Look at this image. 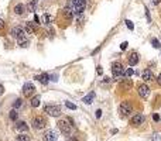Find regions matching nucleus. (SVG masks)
I'll return each instance as SVG.
<instances>
[{"mask_svg":"<svg viewBox=\"0 0 161 141\" xmlns=\"http://www.w3.org/2000/svg\"><path fill=\"white\" fill-rule=\"evenodd\" d=\"M57 124H58V130H59L64 135H67V137L72 135V124H69L67 120H59Z\"/></svg>","mask_w":161,"mask_h":141,"instance_id":"1","label":"nucleus"},{"mask_svg":"<svg viewBox=\"0 0 161 141\" xmlns=\"http://www.w3.org/2000/svg\"><path fill=\"white\" fill-rule=\"evenodd\" d=\"M132 103L130 102H127V100H125V102H122L119 106V116L122 117V119H125V117H127L130 113H132Z\"/></svg>","mask_w":161,"mask_h":141,"instance_id":"2","label":"nucleus"},{"mask_svg":"<svg viewBox=\"0 0 161 141\" xmlns=\"http://www.w3.org/2000/svg\"><path fill=\"white\" fill-rule=\"evenodd\" d=\"M44 112L47 113L48 116L59 117V116H61V107L57 106V105H45L44 106Z\"/></svg>","mask_w":161,"mask_h":141,"instance_id":"3","label":"nucleus"},{"mask_svg":"<svg viewBox=\"0 0 161 141\" xmlns=\"http://www.w3.org/2000/svg\"><path fill=\"white\" fill-rule=\"evenodd\" d=\"M125 68H123V65L120 62H114L112 65V73L114 78H123L125 76Z\"/></svg>","mask_w":161,"mask_h":141,"instance_id":"4","label":"nucleus"},{"mask_svg":"<svg viewBox=\"0 0 161 141\" xmlns=\"http://www.w3.org/2000/svg\"><path fill=\"white\" fill-rule=\"evenodd\" d=\"M10 34L13 35L16 40H20V38H23V37H27V33H26V30L21 27V26H16V27L11 28V31H10Z\"/></svg>","mask_w":161,"mask_h":141,"instance_id":"5","label":"nucleus"},{"mask_svg":"<svg viewBox=\"0 0 161 141\" xmlns=\"http://www.w3.org/2000/svg\"><path fill=\"white\" fill-rule=\"evenodd\" d=\"M31 126H33V128H34V130H42L44 127L47 126V121L42 119L41 116H37V117H34V119H33V121H31Z\"/></svg>","mask_w":161,"mask_h":141,"instance_id":"6","label":"nucleus"},{"mask_svg":"<svg viewBox=\"0 0 161 141\" xmlns=\"http://www.w3.org/2000/svg\"><path fill=\"white\" fill-rule=\"evenodd\" d=\"M35 92V86L34 83H31V82H26L24 86H23V95L26 96V98H30V96H33Z\"/></svg>","mask_w":161,"mask_h":141,"instance_id":"7","label":"nucleus"},{"mask_svg":"<svg viewBox=\"0 0 161 141\" xmlns=\"http://www.w3.org/2000/svg\"><path fill=\"white\" fill-rule=\"evenodd\" d=\"M137 92H139V96L143 99H147L148 95H150V88H148L146 83H141L139 85V88H137Z\"/></svg>","mask_w":161,"mask_h":141,"instance_id":"8","label":"nucleus"},{"mask_svg":"<svg viewBox=\"0 0 161 141\" xmlns=\"http://www.w3.org/2000/svg\"><path fill=\"white\" fill-rule=\"evenodd\" d=\"M132 124H133L134 127H139L141 126L143 123H144V114H141V113H136L133 117H132Z\"/></svg>","mask_w":161,"mask_h":141,"instance_id":"9","label":"nucleus"},{"mask_svg":"<svg viewBox=\"0 0 161 141\" xmlns=\"http://www.w3.org/2000/svg\"><path fill=\"white\" fill-rule=\"evenodd\" d=\"M44 140L45 141H57L58 140V133L55 130H47L44 133Z\"/></svg>","mask_w":161,"mask_h":141,"instance_id":"10","label":"nucleus"},{"mask_svg":"<svg viewBox=\"0 0 161 141\" xmlns=\"http://www.w3.org/2000/svg\"><path fill=\"white\" fill-rule=\"evenodd\" d=\"M120 89H123V90H130L132 89V86H133V80L132 79H129V78H126V79H122L120 80Z\"/></svg>","mask_w":161,"mask_h":141,"instance_id":"11","label":"nucleus"},{"mask_svg":"<svg viewBox=\"0 0 161 141\" xmlns=\"http://www.w3.org/2000/svg\"><path fill=\"white\" fill-rule=\"evenodd\" d=\"M24 30H26V33H27V34H35L38 28H37V26H35L34 23L27 21V23L24 24Z\"/></svg>","mask_w":161,"mask_h":141,"instance_id":"12","label":"nucleus"},{"mask_svg":"<svg viewBox=\"0 0 161 141\" xmlns=\"http://www.w3.org/2000/svg\"><path fill=\"white\" fill-rule=\"evenodd\" d=\"M127 61H129V65L130 66H134V65H137L139 61H140V58H139V54L137 52H132L129 58H127Z\"/></svg>","mask_w":161,"mask_h":141,"instance_id":"13","label":"nucleus"},{"mask_svg":"<svg viewBox=\"0 0 161 141\" xmlns=\"http://www.w3.org/2000/svg\"><path fill=\"white\" fill-rule=\"evenodd\" d=\"M141 78H143V80H144V82H150V80H153V79H154V75H153L151 69H148V68H147V69L143 70Z\"/></svg>","mask_w":161,"mask_h":141,"instance_id":"14","label":"nucleus"},{"mask_svg":"<svg viewBox=\"0 0 161 141\" xmlns=\"http://www.w3.org/2000/svg\"><path fill=\"white\" fill-rule=\"evenodd\" d=\"M62 14H64V17L67 19V20H72L74 19V16H75V13H74V10L71 9V7H64V10H62Z\"/></svg>","mask_w":161,"mask_h":141,"instance_id":"15","label":"nucleus"},{"mask_svg":"<svg viewBox=\"0 0 161 141\" xmlns=\"http://www.w3.org/2000/svg\"><path fill=\"white\" fill-rule=\"evenodd\" d=\"M16 130H17L19 133H26L28 130V124L26 121H17V123H16Z\"/></svg>","mask_w":161,"mask_h":141,"instance_id":"16","label":"nucleus"},{"mask_svg":"<svg viewBox=\"0 0 161 141\" xmlns=\"http://www.w3.org/2000/svg\"><path fill=\"white\" fill-rule=\"evenodd\" d=\"M26 10H27V7L24 6L23 3H19V4L14 6V13L17 14V16H23V14L26 13Z\"/></svg>","mask_w":161,"mask_h":141,"instance_id":"17","label":"nucleus"},{"mask_svg":"<svg viewBox=\"0 0 161 141\" xmlns=\"http://www.w3.org/2000/svg\"><path fill=\"white\" fill-rule=\"evenodd\" d=\"M34 79H37V80L42 85H47L49 82V75L48 73H41V75H37Z\"/></svg>","mask_w":161,"mask_h":141,"instance_id":"18","label":"nucleus"},{"mask_svg":"<svg viewBox=\"0 0 161 141\" xmlns=\"http://www.w3.org/2000/svg\"><path fill=\"white\" fill-rule=\"evenodd\" d=\"M95 96H96V93H95L93 90L89 92V93H88V95L84 98V103H85V105H91L92 102L95 100Z\"/></svg>","mask_w":161,"mask_h":141,"instance_id":"19","label":"nucleus"},{"mask_svg":"<svg viewBox=\"0 0 161 141\" xmlns=\"http://www.w3.org/2000/svg\"><path fill=\"white\" fill-rule=\"evenodd\" d=\"M37 4H38V1L37 0H30L28 1L27 7V11H31V13H35V10H37Z\"/></svg>","mask_w":161,"mask_h":141,"instance_id":"20","label":"nucleus"},{"mask_svg":"<svg viewBox=\"0 0 161 141\" xmlns=\"http://www.w3.org/2000/svg\"><path fill=\"white\" fill-rule=\"evenodd\" d=\"M40 103H41V96H38V95H37V96H34V98L30 100V105L33 106V107H38V106H40Z\"/></svg>","mask_w":161,"mask_h":141,"instance_id":"21","label":"nucleus"},{"mask_svg":"<svg viewBox=\"0 0 161 141\" xmlns=\"http://www.w3.org/2000/svg\"><path fill=\"white\" fill-rule=\"evenodd\" d=\"M17 42H19V45H20L21 48H27L28 45H30V41H28L27 37H23L20 40H17Z\"/></svg>","mask_w":161,"mask_h":141,"instance_id":"22","label":"nucleus"},{"mask_svg":"<svg viewBox=\"0 0 161 141\" xmlns=\"http://www.w3.org/2000/svg\"><path fill=\"white\" fill-rule=\"evenodd\" d=\"M24 106V102H23V99H16L13 102V109H16V110H19V109H21Z\"/></svg>","mask_w":161,"mask_h":141,"instance_id":"23","label":"nucleus"},{"mask_svg":"<svg viewBox=\"0 0 161 141\" xmlns=\"http://www.w3.org/2000/svg\"><path fill=\"white\" fill-rule=\"evenodd\" d=\"M9 117H10V120L16 121V120H17V117H19V112H17L16 109H13V110L10 112V114H9Z\"/></svg>","mask_w":161,"mask_h":141,"instance_id":"24","label":"nucleus"},{"mask_svg":"<svg viewBox=\"0 0 161 141\" xmlns=\"http://www.w3.org/2000/svg\"><path fill=\"white\" fill-rule=\"evenodd\" d=\"M17 141H30V135H27V134H19L17 135Z\"/></svg>","mask_w":161,"mask_h":141,"instance_id":"25","label":"nucleus"},{"mask_svg":"<svg viewBox=\"0 0 161 141\" xmlns=\"http://www.w3.org/2000/svg\"><path fill=\"white\" fill-rule=\"evenodd\" d=\"M151 44H153L154 48H161V42L158 41L157 38H153V40H151Z\"/></svg>","mask_w":161,"mask_h":141,"instance_id":"26","label":"nucleus"},{"mask_svg":"<svg viewBox=\"0 0 161 141\" xmlns=\"http://www.w3.org/2000/svg\"><path fill=\"white\" fill-rule=\"evenodd\" d=\"M65 106H67V107H68L69 110H77V105H74V103H71V102H68V100L65 102Z\"/></svg>","mask_w":161,"mask_h":141,"instance_id":"27","label":"nucleus"},{"mask_svg":"<svg viewBox=\"0 0 161 141\" xmlns=\"http://www.w3.org/2000/svg\"><path fill=\"white\" fill-rule=\"evenodd\" d=\"M125 75H126L127 78H132L134 75V70L133 68H129V69H126V72H125Z\"/></svg>","mask_w":161,"mask_h":141,"instance_id":"28","label":"nucleus"},{"mask_svg":"<svg viewBox=\"0 0 161 141\" xmlns=\"http://www.w3.org/2000/svg\"><path fill=\"white\" fill-rule=\"evenodd\" d=\"M42 19H44V24H49L51 23V16L49 14H44Z\"/></svg>","mask_w":161,"mask_h":141,"instance_id":"29","label":"nucleus"},{"mask_svg":"<svg viewBox=\"0 0 161 141\" xmlns=\"http://www.w3.org/2000/svg\"><path fill=\"white\" fill-rule=\"evenodd\" d=\"M125 23H126V26H127V28H129V30H133V28H134L133 23H132V21H130V20H126V21H125Z\"/></svg>","mask_w":161,"mask_h":141,"instance_id":"30","label":"nucleus"},{"mask_svg":"<svg viewBox=\"0 0 161 141\" xmlns=\"http://www.w3.org/2000/svg\"><path fill=\"white\" fill-rule=\"evenodd\" d=\"M4 26H6V23H4V20H3V19L0 17V31H1V30L4 28Z\"/></svg>","mask_w":161,"mask_h":141,"instance_id":"31","label":"nucleus"},{"mask_svg":"<svg viewBox=\"0 0 161 141\" xmlns=\"http://www.w3.org/2000/svg\"><path fill=\"white\" fill-rule=\"evenodd\" d=\"M153 120H154V121H160V116H158L157 113H154V114H153Z\"/></svg>","mask_w":161,"mask_h":141,"instance_id":"32","label":"nucleus"},{"mask_svg":"<svg viewBox=\"0 0 161 141\" xmlns=\"http://www.w3.org/2000/svg\"><path fill=\"white\" fill-rule=\"evenodd\" d=\"M127 45H129V44H127L126 41L122 42V45H120V49H126V48H127Z\"/></svg>","mask_w":161,"mask_h":141,"instance_id":"33","label":"nucleus"},{"mask_svg":"<svg viewBox=\"0 0 161 141\" xmlns=\"http://www.w3.org/2000/svg\"><path fill=\"white\" fill-rule=\"evenodd\" d=\"M95 116H96V119H100V117H102V110H96V114H95Z\"/></svg>","mask_w":161,"mask_h":141,"instance_id":"34","label":"nucleus"},{"mask_svg":"<svg viewBox=\"0 0 161 141\" xmlns=\"http://www.w3.org/2000/svg\"><path fill=\"white\" fill-rule=\"evenodd\" d=\"M3 93H4V86H3V85H0V96H1Z\"/></svg>","mask_w":161,"mask_h":141,"instance_id":"35","label":"nucleus"},{"mask_svg":"<svg viewBox=\"0 0 161 141\" xmlns=\"http://www.w3.org/2000/svg\"><path fill=\"white\" fill-rule=\"evenodd\" d=\"M160 1H161V0H151V3H153L154 6H157V4H160Z\"/></svg>","mask_w":161,"mask_h":141,"instance_id":"36","label":"nucleus"},{"mask_svg":"<svg viewBox=\"0 0 161 141\" xmlns=\"http://www.w3.org/2000/svg\"><path fill=\"white\" fill-rule=\"evenodd\" d=\"M157 83H158V85L161 86V73L158 75V76H157Z\"/></svg>","mask_w":161,"mask_h":141,"instance_id":"37","label":"nucleus"},{"mask_svg":"<svg viewBox=\"0 0 161 141\" xmlns=\"http://www.w3.org/2000/svg\"><path fill=\"white\" fill-rule=\"evenodd\" d=\"M146 16H147V20L150 21V14H148V10H147V9H146Z\"/></svg>","mask_w":161,"mask_h":141,"instance_id":"38","label":"nucleus"},{"mask_svg":"<svg viewBox=\"0 0 161 141\" xmlns=\"http://www.w3.org/2000/svg\"><path fill=\"white\" fill-rule=\"evenodd\" d=\"M34 21H35V23H40V19H38V17L35 16V17H34Z\"/></svg>","mask_w":161,"mask_h":141,"instance_id":"39","label":"nucleus"}]
</instances>
